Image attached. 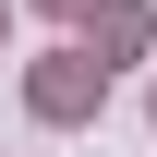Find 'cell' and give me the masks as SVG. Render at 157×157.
<instances>
[{
  "instance_id": "cell-1",
  "label": "cell",
  "mask_w": 157,
  "mask_h": 157,
  "mask_svg": "<svg viewBox=\"0 0 157 157\" xmlns=\"http://www.w3.org/2000/svg\"><path fill=\"white\" fill-rule=\"evenodd\" d=\"M97 97H109V60H85V48H48L24 73V109L36 121H97Z\"/></svg>"
},
{
  "instance_id": "cell-2",
  "label": "cell",
  "mask_w": 157,
  "mask_h": 157,
  "mask_svg": "<svg viewBox=\"0 0 157 157\" xmlns=\"http://www.w3.org/2000/svg\"><path fill=\"white\" fill-rule=\"evenodd\" d=\"M85 12H97L85 24V60H133L145 48V0H85Z\"/></svg>"
},
{
  "instance_id": "cell-3",
  "label": "cell",
  "mask_w": 157,
  "mask_h": 157,
  "mask_svg": "<svg viewBox=\"0 0 157 157\" xmlns=\"http://www.w3.org/2000/svg\"><path fill=\"white\" fill-rule=\"evenodd\" d=\"M36 12H85V0H36Z\"/></svg>"
}]
</instances>
